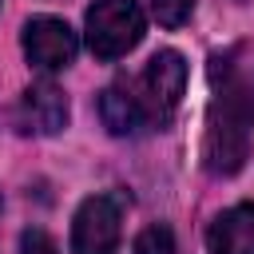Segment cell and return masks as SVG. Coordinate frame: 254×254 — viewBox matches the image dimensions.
<instances>
[{
  "mask_svg": "<svg viewBox=\"0 0 254 254\" xmlns=\"http://www.w3.org/2000/svg\"><path fill=\"white\" fill-rule=\"evenodd\" d=\"M99 115H103V123H107L111 135H139V131H147V119H143V111H139V103H135V95H131L127 75L115 79L111 87H103V95H99Z\"/></svg>",
  "mask_w": 254,
  "mask_h": 254,
  "instance_id": "8",
  "label": "cell"
},
{
  "mask_svg": "<svg viewBox=\"0 0 254 254\" xmlns=\"http://www.w3.org/2000/svg\"><path fill=\"white\" fill-rule=\"evenodd\" d=\"M210 103L202 131V163L210 175H234L254 147V48L230 44L210 56Z\"/></svg>",
  "mask_w": 254,
  "mask_h": 254,
  "instance_id": "1",
  "label": "cell"
},
{
  "mask_svg": "<svg viewBox=\"0 0 254 254\" xmlns=\"http://www.w3.org/2000/svg\"><path fill=\"white\" fill-rule=\"evenodd\" d=\"M127 83H131V95H135L147 127H167L187 91V60L175 48H163L147 60V67L139 75H127Z\"/></svg>",
  "mask_w": 254,
  "mask_h": 254,
  "instance_id": "2",
  "label": "cell"
},
{
  "mask_svg": "<svg viewBox=\"0 0 254 254\" xmlns=\"http://www.w3.org/2000/svg\"><path fill=\"white\" fill-rule=\"evenodd\" d=\"M67 127V95L56 83H32L20 95V131L28 135H56Z\"/></svg>",
  "mask_w": 254,
  "mask_h": 254,
  "instance_id": "6",
  "label": "cell"
},
{
  "mask_svg": "<svg viewBox=\"0 0 254 254\" xmlns=\"http://www.w3.org/2000/svg\"><path fill=\"white\" fill-rule=\"evenodd\" d=\"M210 254H254V202H238L222 210L206 230Z\"/></svg>",
  "mask_w": 254,
  "mask_h": 254,
  "instance_id": "7",
  "label": "cell"
},
{
  "mask_svg": "<svg viewBox=\"0 0 254 254\" xmlns=\"http://www.w3.org/2000/svg\"><path fill=\"white\" fill-rule=\"evenodd\" d=\"M147 4H151V16H155L163 28H179V24H187L190 12H194V0H147Z\"/></svg>",
  "mask_w": 254,
  "mask_h": 254,
  "instance_id": "9",
  "label": "cell"
},
{
  "mask_svg": "<svg viewBox=\"0 0 254 254\" xmlns=\"http://www.w3.org/2000/svg\"><path fill=\"white\" fill-rule=\"evenodd\" d=\"M75 48H79L75 32H71L64 20H56V16H36V20L24 24V56H28V64L40 67V71H60V67H67V64L75 60Z\"/></svg>",
  "mask_w": 254,
  "mask_h": 254,
  "instance_id": "5",
  "label": "cell"
},
{
  "mask_svg": "<svg viewBox=\"0 0 254 254\" xmlns=\"http://www.w3.org/2000/svg\"><path fill=\"white\" fill-rule=\"evenodd\" d=\"M143 8L139 0H95L87 8L83 32H87V48L95 60H119L127 56L139 40H143Z\"/></svg>",
  "mask_w": 254,
  "mask_h": 254,
  "instance_id": "3",
  "label": "cell"
},
{
  "mask_svg": "<svg viewBox=\"0 0 254 254\" xmlns=\"http://www.w3.org/2000/svg\"><path fill=\"white\" fill-rule=\"evenodd\" d=\"M135 254H175V234L167 226H147L135 238Z\"/></svg>",
  "mask_w": 254,
  "mask_h": 254,
  "instance_id": "10",
  "label": "cell"
},
{
  "mask_svg": "<svg viewBox=\"0 0 254 254\" xmlns=\"http://www.w3.org/2000/svg\"><path fill=\"white\" fill-rule=\"evenodd\" d=\"M20 254H56V242L40 230V226H28L20 234Z\"/></svg>",
  "mask_w": 254,
  "mask_h": 254,
  "instance_id": "11",
  "label": "cell"
},
{
  "mask_svg": "<svg viewBox=\"0 0 254 254\" xmlns=\"http://www.w3.org/2000/svg\"><path fill=\"white\" fill-rule=\"evenodd\" d=\"M123 194H91L71 218V254H119Z\"/></svg>",
  "mask_w": 254,
  "mask_h": 254,
  "instance_id": "4",
  "label": "cell"
}]
</instances>
